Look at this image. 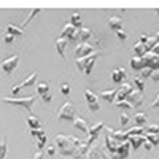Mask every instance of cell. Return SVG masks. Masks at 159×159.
Returning a JSON list of instances; mask_svg holds the SVG:
<instances>
[{
    "label": "cell",
    "instance_id": "obj_1",
    "mask_svg": "<svg viewBox=\"0 0 159 159\" xmlns=\"http://www.w3.org/2000/svg\"><path fill=\"white\" fill-rule=\"evenodd\" d=\"M100 56H102V52H92V54H89V56L78 57V59H76V69H78L80 72L84 70L86 75H91L92 69H94V65H96V62H97V59H99Z\"/></svg>",
    "mask_w": 159,
    "mask_h": 159
},
{
    "label": "cell",
    "instance_id": "obj_2",
    "mask_svg": "<svg viewBox=\"0 0 159 159\" xmlns=\"http://www.w3.org/2000/svg\"><path fill=\"white\" fill-rule=\"evenodd\" d=\"M5 103L8 105H19V107H24L25 110L29 111V115H32V107L37 100L35 96H30V97H22V99H13V97H3L2 99Z\"/></svg>",
    "mask_w": 159,
    "mask_h": 159
},
{
    "label": "cell",
    "instance_id": "obj_3",
    "mask_svg": "<svg viewBox=\"0 0 159 159\" xmlns=\"http://www.w3.org/2000/svg\"><path fill=\"white\" fill-rule=\"evenodd\" d=\"M76 116V111H75V107L70 100H65L62 103V107L59 108L57 111V118L59 119H64V121H73Z\"/></svg>",
    "mask_w": 159,
    "mask_h": 159
},
{
    "label": "cell",
    "instance_id": "obj_4",
    "mask_svg": "<svg viewBox=\"0 0 159 159\" xmlns=\"http://www.w3.org/2000/svg\"><path fill=\"white\" fill-rule=\"evenodd\" d=\"M35 81H37V72L30 73V75L25 78L21 84H15V86H13V88H11L13 96H18V94H19V91H22L24 88H32V86L35 84Z\"/></svg>",
    "mask_w": 159,
    "mask_h": 159
},
{
    "label": "cell",
    "instance_id": "obj_5",
    "mask_svg": "<svg viewBox=\"0 0 159 159\" xmlns=\"http://www.w3.org/2000/svg\"><path fill=\"white\" fill-rule=\"evenodd\" d=\"M18 64H19V56H18V54H15V56H11V57L5 59L2 64H0V67H2L3 73L11 75V73H13V70H15V69L18 67Z\"/></svg>",
    "mask_w": 159,
    "mask_h": 159
},
{
    "label": "cell",
    "instance_id": "obj_6",
    "mask_svg": "<svg viewBox=\"0 0 159 159\" xmlns=\"http://www.w3.org/2000/svg\"><path fill=\"white\" fill-rule=\"evenodd\" d=\"M84 97H86V102H88V107L89 110L94 113L100 108V103H99V96H96V92H92L91 89H86L84 91Z\"/></svg>",
    "mask_w": 159,
    "mask_h": 159
},
{
    "label": "cell",
    "instance_id": "obj_7",
    "mask_svg": "<svg viewBox=\"0 0 159 159\" xmlns=\"http://www.w3.org/2000/svg\"><path fill=\"white\" fill-rule=\"evenodd\" d=\"M94 51H96V48L92 46V45H89L88 42H81V43L76 46V49H75V56H76V59L78 57H84V56L92 54Z\"/></svg>",
    "mask_w": 159,
    "mask_h": 159
},
{
    "label": "cell",
    "instance_id": "obj_8",
    "mask_svg": "<svg viewBox=\"0 0 159 159\" xmlns=\"http://www.w3.org/2000/svg\"><path fill=\"white\" fill-rule=\"evenodd\" d=\"M129 140H126V142H123V143H119L118 145V148H116V151L115 153H118V154H110L113 159H124V157H127V154H129Z\"/></svg>",
    "mask_w": 159,
    "mask_h": 159
},
{
    "label": "cell",
    "instance_id": "obj_9",
    "mask_svg": "<svg viewBox=\"0 0 159 159\" xmlns=\"http://www.w3.org/2000/svg\"><path fill=\"white\" fill-rule=\"evenodd\" d=\"M103 129V123H97L96 126H92V127H89V132H88V143L91 145H94V142L97 140V135H99V132Z\"/></svg>",
    "mask_w": 159,
    "mask_h": 159
},
{
    "label": "cell",
    "instance_id": "obj_10",
    "mask_svg": "<svg viewBox=\"0 0 159 159\" xmlns=\"http://www.w3.org/2000/svg\"><path fill=\"white\" fill-rule=\"evenodd\" d=\"M143 61H145V64H147V67H150L153 70H157L159 69V56L153 54L151 51H148L147 54L143 56Z\"/></svg>",
    "mask_w": 159,
    "mask_h": 159
},
{
    "label": "cell",
    "instance_id": "obj_11",
    "mask_svg": "<svg viewBox=\"0 0 159 159\" xmlns=\"http://www.w3.org/2000/svg\"><path fill=\"white\" fill-rule=\"evenodd\" d=\"M126 100L132 103V107H140L143 103V96H142V91H132L130 94L126 96Z\"/></svg>",
    "mask_w": 159,
    "mask_h": 159
},
{
    "label": "cell",
    "instance_id": "obj_12",
    "mask_svg": "<svg viewBox=\"0 0 159 159\" xmlns=\"http://www.w3.org/2000/svg\"><path fill=\"white\" fill-rule=\"evenodd\" d=\"M105 132L115 140V142H118V143H123V142H126V140H129V137H127V134L126 132H116V130H113V129H110V127H107L105 129Z\"/></svg>",
    "mask_w": 159,
    "mask_h": 159
},
{
    "label": "cell",
    "instance_id": "obj_13",
    "mask_svg": "<svg viewBox=\"0 0 159 159\" xmlns=\"http://www.w3.org/2000/svg\"><path fill=\"white\" fill-rule=\"evenodd\" d=\"M116 96H118V89L113 88V89H108V91H102L100 94H99V99L108 102V103H115Z\"/></svg>",
    "mask_w": 159,
    "mask_h": 159
},
{
    "label": "cell",
    "instance_id": "obj_14",
    "mask_svg": "<svg viewBox=\"0 0 159 159\" xmlns=\"http://www.w3.org/2000/svg\"><path fill=\"white\" fill-rule=\"evenodd\" d=\"M69 42L70 40L69 38H57L56 40V43H54V48H56V51H57V54L64 59L65 57V48H67V45H69Z\"/></svg>",
    "mask_w": 159,
    "mask_h": 159
},
{
    "label": "cell",
    "instance_id": "obj_15",
    "mask_svg": "<svg viewBox=\"0 0 159 159\" xmlns=\"http://www.w3.org/2000/svg\"><path fill=\"white\" fill-rule=\"evenodd\" d=\"M73 127H75V129H78V130H81L83 134H86V135H88V132H89L88 123L84 121V119H83L81 116H75V119H73Z\"/></svg>",
    "mask_w": 159,
    "mask_h": 159
},
{
    "label": "cell",
    "instance_id": "obj_16",
    "mask_svg": "<svg viewBox=\"0 0 159 159\" xmlns=\"http://www.w3.org/2000/svg\"><path fill=\"white\" fill-rule=\"evenodd\" d=\"M56 145L59 147V150L61 148H65V147H70V140H69V135H64V134H59V135H56Z\"/></svg>",
    "mask_w": 159,
    "mask_h": 159
},
{
    "label": "cell",
    "instance_id": "obj_17",
    "mask_svg": "<svg viewBox=\"0 0 159 159\" xmlns=\"http://www.w3.org/2000/svg\"><path fill=\"white\" fill-rule=\"evenodd\" d=\"M127 76V73H126V69H116V70H113V73H111V80L115 83H121V80H124Z\"/></svg>",
    "mask_w": 159,
    "mask_h": 159
},
{
    "label": "cell",
    "instance_id": "obj_18",
    "mask_svg": "<svg viewBox=\"0 0 159 159\" xmlns=\"http://www.w3.org/2000/svg\"><path fill=\"white\" fill-rule=\"evenodd\" d=\"M145 140H147V139H145V135H130L129 137V143H130V147L134 148V150H137Z\"/></svg>",
    "mask_w": 159,
    "mask_h": 159
},
{
    "label": "cell",
    "instance_id": "obj_19",
    "mask_svg": "<svg viewBox=\"0 0 159 159\" xmlns=\"http://www.w3.org/2000/svg\"><path fill=\"white\" fill-rule=\"evenodd\" d=\"M129 64H130V67L134 69V70H142V69L147 67V64H145L143 57H132Z\"/></svg>",
    "mask_w": 159,
    "mask_h": 159
},
{
    "label": "cell",
    "instance_id": "obj_20",
    "mask_svg": "<svg viewBox=\"0 0 159 159\" xmlns=\"http://www.w3.org/2000/svg\"><path fill=\"white\" fill-rule=\"evenodd\" d=\"M108 25L111 29H115V30H119V29H123V19L118 18V16H111L108 19Z\"/></svg>",
    "mask_w": 159,
    "mask_h": 159
},
{
    "label": "cell",
    "instance_id": "obj_21",
    "mask_svg": "<svg viewBox=\"0 0 159 159\" xmlns=\"http://www.w3.org/2000/svg\"><path fill=\"white\" fill-rule=\"evenodd\" d=\"M70 24L75 25L76 29H81L83 27V21H81V15H78V13H73L70 16Z\"/></svg>",
    "mask_w": 159,
    "mask_h": 159
},
{
    "label": "cell",
    "instance_id": "obj_22",
    "mask_svg": "<svg viewBox=\"0 0 159 159\" xmlns=\"http://www.w3.org/2000/svg\"><path fill=\"white\" fill-rule=\"evenodd\" d=\"M134 88H135V86H134V81H127V83H124V84H123L121 88H119L118 91L121 92V94L127 96V94H130V92L134 91Z\"/></svg>",
    "mask_w": 159,
    "mask_h": 159
},
{
    "label": "cell",
    "instance_id": "obj_23",
    "mask_svg": "<svg viewBox=\"0 0 159 159\" xmlns=\"http://www.w3.org/2000/svg\"><path fill=\"white\" fill-rule=\"evenodd\" d=\"M37 92H38V96H43V94H46V92H49V83L48 81L37 83Z\"/></svg>",
    "mask_w": 159,
    "mask_h": 159
},
{
    "label": "cell",
    "instance_id": "obj_24",
    "mask_svg": "<svg viewBox=\"0 0 159 159\" xmlns=\"http://www.w3.org/2000/svg\"><path fill=\"white\" fill-rule=\"evenodd\" d=\"M7 34H11L15 37H21L22 35V27H16L15 24H8L7 25Z\"/></svg>",
    "mask_w": 159,
    "mask_h": 159
},
{
    "label": "cell",
    "instance_id": "obj_25",
    "mask_svg": "<svg viewBox=\"0 0 159 159\" xmlns=\"http://www.w3.org/2000/svg\"><path fill=\"white\" fill-rule=\"evenodd\" d=\"M7 153H8V142L7 137H2V140H0V159H5Z\"/></svg>",
    "mask_w": 159,
    "mask_h": 159
},
{
    "label": "cell",
    "instance_id": "obj_26",
    "mask_svg": "<svg viewBox=\"0 0 159 159\" xmlns=\"http://www.w3.org/2000/svg\"><path fill=\"white\" fill-rule=\"evenodd\" d=\"M27 124H29L30 129H40V127H42V123H40L38 118H35L34 115H29L27 116Z\"/></svg>",
    "mask_w": 159,
    "mask_h": 159
},
{
    "label": "cell",
    "instance_id": "obj_27",
    "mask_svg": "<svg viewBox=\"0 0 159 159\" xmlns=\"http://www.w3.org/2000/svg\"><path fill=\"white\" fill-rule=\"evenodd\" d=\"M134 52H135V56H137V57H143L145 54H147V46L139 42V43L134 46Z\"/></svg>",
    "mask_w": 159,
    "mask_h": 159
},
{
    "label": "cell",
    "instance_id": "obj_28",
    "mask_svg": "<svg viewBox=\"0 0 159 159\" xmlns=\"http://www.w3.org/2000/svg\"><path fill=\"white\" fill-rule=\"evenodd\" d=\"M99 157H102V151H100L97 147H94V145H92L91 150L88 151V159H99Z\"/></svg>",
    "mask_w": 159,
    "mask_h": 159
},
{
    "label": "cell",
    "instance_id": "obj_29",
    "mask_svg": "<svg viewBox=\"0 0 159 159\" xmlns=\"http://www.w3.org/2000/svg\"><path fill=\"white\" fill-rule=\"evenodd\" d=\"M134 123H135L137 126L147 124V115H145V113H135V115H134Z\"/></svg>",
    "mask_w": 159,
    "mask_h": 159
},
{
    "label": "cell",
    "instance_id": "obj_30",
    "mask_svg": "<svg viewBox=\"0 0 159 159\" xmlns=\"http://www.w3.org/2000/svg\"><path fill=\"white\" fill-rule=\"evenodd\" d=\"M91 37H92V32L89 29H84V27L80 29V42H88Z\"/></svg>",
    "mask_w": 159,
    "mask_h": 159
},
{
    "label": "cell",
    "instance_id": "obj_31",
    "mask_svg": "<svg viewBox=\"0 0 159 159\" xmlns=\"http://www.w3.org/2000/svg\"><path fill=\"white\" fill-rule=\"evenodd\" d=\"M37 13H40V8H35V10H32V11L29 13V16L25 18V21H24V22H22V25H21L22 29H24L25 25H27V24H29V22H30V21H32V19H34V18L37 16Z\"/></svg>",
    "mask_w": 159,
    "mask_h": 159
},
{
    "label": "cell",
    "instance_id": "obj_32",
    "mask_svg": "<svg viewBox=\"0 0 159 159\" xmlns=\"http://www.w3.org/2000/svg\"><path fill=\"white\" fill-rule=\"evenodd\" d=\"M145 139H147L153 145V147H157V145H159V135L157 134H147V135H145Z\"/></svg>",
    "mask_w": 159,
    "mask_h": 159
},
{
    "label": "cell",
    "instance_id": "obj_33",
    "mask_svg": "<svg viewBox=\"0 0 159 159\" xmlns=\"http://www.w3.org/2000/svg\"><path fill=\"white\" fill-rule=\"evenodd\" d=\"M134 86L137 88V91H145V81H143V78L142 76H137V78H134Z\"/></svg>",
    "mask_w": 159,
    "mask_h": 159
},
{
    "label": "cell",
    "instance_id": "obj_34",
    "mask_svg": "<svg viewBox=\"0 0 159 159\" xmlns=\"http://www.w3.org/2000/svg\"><path fill=\"white\" fill-rule=\"evenodd\" d=\"M45 143H46V134H42V135H38V137H37V142H35V145L38 147V150H43Z\"/></svg>",
    "mask_w": 159,
    "mask_h": 159
},
{
    "label": "cell",
    "instance_id": "obj_35",
    "mask_svg": "<svg viewBox=\"0 0 159 159\" xmlns=\"http://www.w3.org/2000/svg\"><path fill=\"white\" fill-rule=\"evenodd\" d=\"M145 132V127H137V129H129L126 134H127V137H130V135H142Z\"/></svg>",
    "mask_w": 159,
    "mask_h": 159
},
{
    "label": "cell",
    "instance_id": "obj_36",
    "mask_svg": "<svg viewBox=\"0 0 159 159\" xmlns=\"http://www.w3.org/2000/svg\"><path fill=\"white\" fill-rule=\"evenodd\" d=\"M115 103L118 105L119 108H124V110H129V108H132V103H130V102H127L126 99H124V100H119V102H115Z\"/></svg>",
    "mask_w": 159,
    "mask_h": 159
},
{
    "label": "cell",
    "instance_id": "obj_37",
    "mask_svg": "<svg viewBox=\"0 0 159 159\" xmlns=\"http://www.w3.org/2000/svg\"><path fill=\"white\" fill-rule=\"evenodd\" d=\"M157 42H159V38H156V37H150L148 43L145 45V46H147V52H148V51H151V49H153V46H154Z\"/></svg>",
    "mask_w": 159,
    "mask_h": 159
},
{
    "label": "cell",
    "instance_id": "obj_38",
    "mask_svg": "<svg viewBox=\"0 0 159 159\" xmlns=\"http://www.w3.org/2000/svg\"><path fill=\"white\" fill-rule=\"evenodd\" d=\"M153 75V69H150V67H145V69H142V73H140V76L145 80V78H148V76H151Z\"/></svg>",
    "mask_w": 159,
    "mask_h": 159
},
{
    "label": "cell",
    "instance_id": "obj_39",
    "mask_svg": "<svg viewBox=\"0 0 159 159\" xmlns=\"http://www.w3.org/2000/svg\"><path fill=\"white\" fill-rule=\"evenodd\" d=\"M145 132H147V134H157L159 135V127L156 124H153L150 127H145Z\"/></svg>",
    "mask_w": 159,
    "mask_h": 159
},
{
    "label": "cell",
    "instance_id": "obj_40",
    "mask_svg": "<svg viewBox=\"0 0 159 159\" xmlns=\"http://www.w3.org/2000/svg\"><path fill=\"white\" fill-rule=\"evenodd\" d=\"M29 134L32 135V137H38V135H42V134H45V130L40 127V129H30L29 130Z\"/></svg>",
    "mask_w": 159,
    "mask_h": 159
},
{
    "label": "cell",
    "instance_id": "obj_41",
    "mask_svg": "<svg viewBox=\"0 0 159 159\" xmlns=\"http://www.w3.org/2000/svg\"><path fill=\"white\" fill-rule=\"evenodd\" d=\"M130 121V116L127 113H121V126H126Z\"/></svg>",
    "mask_w": 159,
    "mask_h": 159
},
{
    "label": "cell",
    "instance_id": "obj_42",
    "mask_svg": "<svg viewBox=\"0 0 159 159\" xmlns=\"http://www.w3.org/2000/svg\"><path fill=\"white\" fill-rule=\"evenodd\" d=\"M116 35H118V38L121 40V42H124V40L127 38V34L123 30V29H119V30H116Z\"/></svg>",
    "mask_w": 159,
    "mask_h": 159
},
{
    "label": "cell",
    "instance_id": "obj_43",
    "mask_svg": "<svg viewBox=\"0 0 159 159\" xmlns=\"http://www.w3.org/2000/svg\"><path fill=\"white\" fill-rule=\"evenodd\" d=\"M61 91H62V94H65V96L70 94V84H69V83H64V84L61 86Z\"/></svg>",
    "mask_w": 159,
    "mask_h": 159
},
{
    "label": "cell",
    "instance_id": "obj_44",
    "mask_svg": "<svg viewBox=\"0 0 159 159\" xmlns=\"http://www.w3.org/2000/svg\"><path fill=\"white\" fill-rule=\"evenodd\" d=\"M151 108H154V110H159V94L156 96V99H154V102L151 103Z\"/></svg>",
    "mask_w": 159,
    "mask_h": 159
},
{
    "label": "cell",
    "instance_id": "obj_45",
    "mask_svg": "<svg viewBox=\"0 0 159 159\" xmlns=\"http://www.w3.org/2000/svg\"><path fill=\"white\" fill-rule=\"evenodd\" d=\"M15 38H16L15 35H11V34H7L3 40H5V43H11V42H13V40H15Z\"/></svg>",
    "mask_w": 159,
    "mask_h": 159
},
{
    "label": "cell",
    "instance_id": "obj_46",
    "mask_svg": "<svg viewBox=\"0 0 159 159\" xmlns=\"http://www.w3.org/2000/svg\"><path fill=\"white\" fill-rule=\"evenodd\" d=\"M143 148L147 150V151H151V150H153V145H151L148 140H145V142H143Z\"/></svg>",
    "mask_w": 159,
    "mask_h": 159
},
{
    "label": "cell",
    "instance_id": "obj_47",
    "mask_svg": "<svg viewBox=\"0 0 159 159\" xmlns=\"http://www.w3.org/2000/svg\"><path fill=\"white\" fill-rule=\"evenodd\" d=\"M69 159H84V156H83V154H81V153H80V151H78V150H76V153H75V154H73V156H70V157H69Z\"/></svg>",
    "mask_w": 159,
    "mask_h": 159
},
{
    "label": "cell",
    "instance_id": "obj_48",
    "mask_svg": "<svg viewBox=\"0 0 159 159\" xmlns=\"http://www.w3.org/2000/svg\"><path fill=\"white\" fill-rule=\"evenodd\" d=\"M151 52H153V54H156V56H159V42L153 46V49H151Z\"/></svg>",
    "mask_w": 159,
    "mask_h": 159
},
{
    "label": "cell",
    "instance_id": "obj_49",
    "mask_svg": "<svg viewBox=\"0 0 159 159\" xmlns=\"http://www.w3.org/2000/svg\"><path fill=\"white\" fill-rule=\"evenodd\" d=\"M42 99H43V102H51V92H46V94H43Z\"/></svg>",
    "mask_w": 159,
    "mask_h": 159
},
{
    "label": "cell",
    "instance_id": "obj_50",
    "mask_svg": "<svg viewBox=\"0 0 159 159\" xmlns=\"http://www.w3.org/2000/svg\"><path fill=\"white\" fill-rule=\"evenodd\" d=\"M151 78L154 80V81H159V69H157V70H153V75H151Z\"/></svg>",
    "mask_w": 159,
    "mask_h": 159
},
{
    "label": "cell",
    "instance_id": "obj_51",
    "mask_svg": "<svg viewBox=\"0 0 159 159\" xmlns=\"http://www.w3.org/2000/svg\"><path fill=\"white\" fill-rule=\"evenodd\" d=\"M148 40H150V37H148V35H142V37H140V43L147 45V43H148Z\"/></svg>",
    "mask_w": 159,
    "mask_h": 159
},
{
    "label": "cell",
    "instance_id": "obj_52",
    "mask_svg": "<svg viewBox=\"0 0 159 159\" xmlns=\"http://www.w3.org/2000/svg\"><path fill=\"white\" fill-rule=\"evenodd\" d=\"M43 157H45V154L42 153V150H40L38 153H35V156H34L32 159H43Z\"/></svg>",
    "mask_w": 159,
    "mask_h": 159
},
{
    "label": "cell",
    "instance_id": "obj_53",
    "mask_svg": "<svg viewBox=\"0 0 159 159\" xmlns=\"http://www.w3.org/2000/svg\"><path fill=\"white\" fill-rule=\"evenodd\" d=\"M46 153H48V154H49V156H52V154H56V148H54V147H49V148H48V151H46Z\"/></svg>",
    "mask_w": 159,
    "mask_h": 159
},
{
    "label": "cell",
    "instance_id": "obj_54",
    "mask_svg": "<svg viewBox=\"0 0 159 159\" xmlns=\"http://www.w3.org/2000/svg\"><path fill=\"white\" fill-rule=\"evenodd\" d=\"M99 159H103V156H102V157H99Z\"/></svg>",
    "mask_w": 159,
    "mask_h": 159
},
{
    "label": "cell",
    "instance_id": "obj_55",
    "mask_svg": "<svg viewBox=\"0 0 159 159\" xmlns=\"http://www.w3.org/2000/svg\"><path fill=\"white\" fill-rule=\"evenodd\" d=\"M157 37H159V30H157Z\"/></svg>",
    "mask_w": 159,
    "mask_h": 159
}]
</instances>
